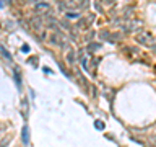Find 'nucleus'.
Segmentation results:
<instances>
[{
    "mask_svg": "<svg viewBox=\"0 0 156 147\" xmlns=\"http://www.w3.org/2000/svg\"><path fill=\"white\" fill-rule=\"evenodd\" d=\"M142 21L140 20H135V21H130V23H127V26H125V31H128V33H132V31H135V30H138L140 26H142Z\"/></svg>",
    "mask_w": 156,
    "mask_h": 147,
    "instance_id": "obj_3",
    "label": "nucleus"
},
{
    "mask_svg": "<svg viewBox=\"0 0 156 147\" xmlns=\"http://www.w3.org/2000/svg\"><path fill=\"white\" fill-rule=\"evenodd\" d=\"M34 10L38 13H42V15H49L51 13V5L46 4V2H39V4L34 5Z\"/></svg>",
    "mask_w": 156,
    "mask_h": 147,
    "instance_id": "obj_2",
    "label": "nucleus"
},
{
    "mask_svg": "<svg viewBox=\"0 0 156 147\" xmlns=\"http://www.w3.org/2000/svg\"><path fill=\"white\" fill-rule=\"evenodd\" d=\"M10 141H11V136L8 134V136H5L4 139L0 141V147H8V142H10Z\"/></svg>",
    "mask_w": 156,
    "mask_h": 147,
    "instance_id": "obj_7",
    "label": "nucleus"
},
{
    "mask_svg": "<svg viewBox=\"0 0 156 147\" xmlns=\"http://www.w3.org/2000/svg\"><path fill=\"white\" fill-rule=\"evenodd\" d=\"M28 126H24L23 128V144H24V146H28V144H29V133H28Z\"/></svg>",
    "mask_w": 156,
    "mask_h": 147,
    "instance_id": "obj_5",
    "label": "nucleus"
},
{
    "mask_svg": "<svg viewBox=\"0 0 156 147\" xmlns=\"http://www.w3.org/2000/svg\"><path fill=\"white\" fill-rule=\"evenodd\" d=\"M98 49H101V44L99 43H93V44H90L88 46V53H94V51H98Z\"/></svg>",
    "mask_w": 156,
    "mask_h": 147,
    "instance_id": "obj_6",
    "label": "nucleus"
},
{
    "mask_svg": "<svg viewBox=\"0 0 156 147\" xmlns=\"http://www.w3.org/2000/svg\"><path fill=\"white\" fill-rule=\"evenodd\" d=\"M99 36L103 39H109V41H111V33H109V31H104V30H103V31L99 33Z\"/></svg>",
    "mask_w": 156,
    "mask_h": 147,
    "instance_id": "obj_9",
    "label": "nucleus"
},
{
    "mask_svg": "<svg viewBox=\"0 0 156 147\" xmlns=\"http://www.w3.org/2000/svg\"><path fill=\"white\" fill-rule=\"evenodd\" d=\"M0 53H2V56L5 57V59H11V56H10V53H8L7 49L4 48V46H0Z\"/></svg>",
    "mask_w": 156,
    "mask_h": 147,
    "instance_id": "obj_8",
    "label": "nucleus"
},
{
    "mask_svg": "<svg viewBox=\"0 0 156 147\" xmlns=\"http://www.w3.org/2000/svg\"><path fill=\"white\" fill-rule=\"evenodd\" d=\"M67 17H68V18H80V13H73V12H68V13H67Z\"/></svg>",
    "mask_w": 156,
    "mask_h": 147,
    "instance_id": "obj_10",
    "label": "nucleus"
},
{
    "mask_svg": "<svg viewBox=\"0 0 156 147\" xmlns=\"http://www.w3.org/2000/svg\"><path fill=\"white\" fill-rule=\"evenodd\" d=\"M94 126H96L98 129H104V122L103 121H96L94 122Z\"/></svg>",
    "mask_w": 156,
    "mask_h": 147,
    "instance_id": "obj_11",
    "label": "nucleus"
},
{
    "mask_svg": "<svg viewBox=\"0 0 156 147\" xmlns=\"http://www.w3.org/2000/svg\"><path fill=\"white\" fill-rule=\"evenodd\" d=\"M21 49H23L24 53H28V51H29V46H26V44H24V46H23V48H21Z\"/></svg>",
    "mask_w": 156,
    "mask_h": 147,
    "instance_id": "obj_13",
    "label": "nucleus"
},
{
    "mask_svg": "<svg viewBox=\"0 0 156 147\" xmlns=\"http://www.w3.org/2000/svg\"><path fill=\"white\" fill-rule=\"evenodd\" d=\"M31 24H33V28H36V30H39V31H41V30H42V24H44V23H42L41 18L36 17V18H33V20H31Z\"/></svg>",
    "mask_w": 156,
    "mask_h": 147,
    "instance_id": "obj_4",
    "label": "nucleus"
},
{
    "mask_svg": "<svg viewBox=\"0 0 156 147\" xmlns=\"http://www.w3.org/2000/svg\"><path fill=\"white\" fill-rule=\"evenodd\" d=\"M137 41H138L140 44H143V46H153L155 44V38H153V35L151 33H146V31L140 33V35L137 36Z\"/></svg>",
    "mask_w": 156,
    "mask_h": 147,
    "instance_id": "obj_1",
    "label": "nucleus"
},
{
    "mask_svg": "<svg viewBox=\"0 0 156 147\" xmlns=\"http://www.w3.org/2000/svg\"><path fill=\"white\" fill-rule=\"evenodd\" d=\"M151 48H153V51H155V53H156V46H155V44H153V46H151Z\"/></svg>",
    "mask_w": 156,
    "mask_h": 147,
    "instance_id": "obj_14",
    "label": "nucleus"
},
{
    "mask_svg": "<svg viewBox=\"0 0 156 147\" xmlns=\"http://www.w3.org/2000/svg\"><path fill=\"white\" fill-rule=\"evenodd\" d=\"M101 2H103L104 5H112L115 2V0H101Z\"/></svg>",
    "mask_w": 156,
    "mask_h": 147,
    "instance_id": "obj_12",
    "label": "nucleus"
}]
</instances>
